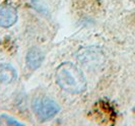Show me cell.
I'll return each instance as SVG.
<instances>
[{
    "label": "cell",
    "instance_id": "cell-1",
    "mask_svg": "<svg viewBox=\"0 0 135 126\" xmlns=\"http://www.w3.org/2000/svg\"><path fill=\"white\" fill-rule=\"evenodd\" d=\"M55 78L63 91L70 94L83 93L88 86L82 71L71 62L61 63L56 69Z\"/></svg>",
    "mask_w": 135,
    "mask_h": 126
},
{
    "label": "cell",
    "instance_id": "cell-2",
    "mask_svg": "<svg viewBox=\"0 0 135 126\" xmlns=\"http://www.w3.org/2000/svg\"><path fill=\"white\" fill-rule=\"evenodd\" d=\"M76 59L82 67L89 71L100 69L106 62V55L98 46H85L76 53Z\"/></svg>",
    "mask_w": 135,
    "mask_h": 126
},
{
    "label": "cell",
    "instance_id": "cell-3",
    "mask_svg": "<svg viewBox=\"0 0 135 126\" xmlns=\"http://www.w3.org/2000/svg\"><path fill=\"white\" fill-rule=\"evenodd\" d=\"M33 110L41 120H49L55 117L60 111L59 105L50 98L39 97L33 102Z\"/></svg>",
    "mask_w": 135,
    "mask_h": 126
},
{
    "label": "cell",
    "instance_id": "cell-4",
    "mask_svg": "<svg viewBox=\"0 0 135 126\" xmlns=\"http://www.w3.org/2000/svg\"><path fill=\"white\" fill-rule=\"evenodd\" d=\"M17 20V11L15 7L9 4L0 5V27L8 29Z\"/></svg>",
    "mask_w": 135,
    "mask_h": 126
},
{
    "label": "cell",
    "instance_id": "cell-5",
    "mask_svg": "<svg viewBox=\"0 0 135 126\" xmlns=\"http://www.w3.org/2000/svg\"><path fill=\"white\" fill-rule=\"evenodd\" d=\"M43 61H44V53L40 48L33 47L27 51L26 56V63L30 69L32 70L38 69L43 63Z\"/></svg>",
    "mask_w": 135,
    "mask_h": 126
},
{
    "label": "cell",
    "instance_id": "cell-6",
    "mask_svg": "<svg viewBox=\"0 0 135 126\" xmlns=\"http://www.w3.org/2000/svg\"><path fill=\"white\" fill-rule=\"evenodd\" d=\"M17 72L11 64L0 63V82L1 83H11L16 80Z\"/></svg>",
    "mask_w": 135,
    "mask_h": 126
},
{
    "label": "cell",
    "instance_id": "cell-7",
    "mask_svg": "<svg viewBox=\"0 0 135 126\" xmlns=\"http://www.w3.org/2000/svg\"><path fill=\"white\" fill-rule=\"evenodd\" d=\"M32 6L34 7L37 11H39L40 13L45 14V15L49 14V10H48L47 7L45 6V4L41 3L40 1H38V0H33L32 1Z\"/></svg>",
    "mask_w": 135,
    "mask_h": 126
}]
</instances>
